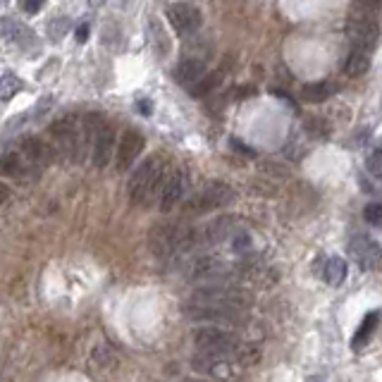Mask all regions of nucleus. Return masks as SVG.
Returning a JSON list of instances; mask_svg holds the SVG:
<instances>
[{
	"label": "nucleus",
	"mask_w": 382,
	"mask_h": 382,
	"mask_svg": "<svg viewBox=\"0 0 382 382\" xmlns=\"http://www.w3.org/2000/svg\"><path fill=\"white\" fill-rule=\"evenodd\" d=\"M194 344L199 353H213V356H227L237 361L242 368L256 366L261 361V349L251 342L239 339L234 332H227L222 327H203L194 332Z\"/></svg>",
	"instance_id": "f257e3e1"
},
{
	"label": "nucleus",
	"mask_w": 382,
	"mask_h": 382,
	"mask_svg": "<svg viewBox=\"0 0 382 382\" xmlns=\"http://www.w3.org/2000/svg\"><path fill=\"white\" fill-rule=\"evenodd\" d=\"M170 172V160L167 155L153 153L134 170L132 180H129L127 194L132 206L136 208H151L153 203L160 199V189L165 184V177Z\"/></svg>",
	"instance_id": "f03ea898"
},
{
	"label": "nucleus",
	"mask_w": 382,
	"mask_h": 382,
	"mask_svg": "<svg viewBox=\"0 0 382 382\" xmlns=\"http://www.w3.org/2000/svg\"><path fill=\"white\" fill-rule=\"evenodd\" d=\"M148 249L155 258L167 261L172 256L199 249V234L194 227H187L182 222H158L148 234Z\"/></svg>",
	"instance_id": "7ed1b4c3"
},
{
	"label": "nucleus",
	"mask_w": 382,
	"mask_h": 382,
	"mask_svg": "<svg viewBox=\"0 0 382 382\" xmlns=\"http://www.w3.org/2000/svg\"><path fill=\"white\" fill-rule=\"evenodd\" d=\"M234 189L224 182H208L206 187H201L196 194H191L187 201H184V213L187 215H203L210 213V210L224 208L234 201Z\"/></svg>",
	"instance_id": "20e7f679"
},
{
	"label": "nucleus",
	"mask_w": 382,
	"mask_h": 382,
	"mask_svg": "<svg viewBox=\"0 0 382 382\" xmlns=\"http://www.w3.org/2000/svg\"><path fill=\"white\" fill-rule=\"evenodd\" d=\"M182 311L189 320H206V323L244 325L249 320L244 309H234V306H222V304H210V301H194V299H189V301L182 306Z\"/></svg>",
	"instance_id": "39448f33"
},
{
	"label": "nucleus",
	"mask_w": 382,
	"mask_h": 382,
	"mask_svg": "<svg viewBox=\"0 0 382 382\" xmlns=\"http://www.w3.org/2000/svg\"><path fill=\"white\" fill-rule=\"evenodd\" d=\"M191 299H194V301L234 306V309H244V311L254 304V296H251L247 289H242V286H237V284H227V282H213V284L201 286V289H196L194 294H191Z\"/></svg>",
	"instance_id": "423d86ee"
},
{
	"label": "nucleus",
	"mask_w": 382,
	"mask_h": 382,
	"mask_svg": "<svg viewBox=\"0 0 382 382\" xmlns=\"http://www.w3.org/2000/svg\"><path fill=\"white\" fill-rule=\"evenodd\" d=\"M182 272L189 282H220L229 272V268H227V263L217 256H196V258H191V261H187Z\"/></svg>",
	"instance_id": "0eeeda50"
},
{
	"label": "nucleus",
	"mask_w": 382,
	"mask_h": 382,
	"mask_svg": "<svg viewBox=\"0 0 382 382\" xmlns=\"http://www.w3.org/2000/svg\"><path fill=\"white\" fill-rule=\"evenodd\" d=\"M165 15H167L170 26H172L180 36H191V33L199 31L201 24H203L201 10L191 3H172Z\"/></svg>",
	"instance_id": "6e6552de"
},
{
	"label": "nucleus",
	"mask_w": 382,
	"mask_h": 382,
	"mask_svg": "<svg viewBox=\"0 0 382 382\" xmlns=\"http://www.w3.org/2000/svg\"><path fill=\"white\" fill-rule=\"evenodd\" d=\"M349 38L353 48H361V51L373 53L375 46H378L380 38V24L378 17H349Z\"/></svg>",
	"instance_id": "1a4fd4ad"
},
{
	"label": "nucleus",
	"mask_w": 382,
	"mask_h": 382,
	"mask_svg": "<svg viewBox=\"0 0 382 382\" xmlns=\"http://www.w3.org/2000/svg\"><path fill=\"white\" fill-rule=\"evenodd\" d=\"M349 254L358 263L361 270H375L382 265V249L373 237L353 234L349 242Z\"/></svg>",
	"instance_id": "9d476101"
},
{
	"label": "nucleus",
	"mask_w": 382,
	"mask_h": 382,
	"mask_svg": "<svg viewBox=\"0 0 382 382\" xmlns=\"http://www.w3.org/2000/svg\"><path fill=\"white\" fill-rule=\"evenodd\" d=\"M196 373H203V375H213L217 380H232L237 378L242 366L237 361H232L227 356H213V353H199L194 361H191Z\"/></svg>",
	"instance_id": "9b49d317"
},
{
	"label": "nucleus",
	"mask_w": 382,
	"mask_h": 382,
	"mask_svg": "<svg viewBox=\"0 0 382 382\" xmlns=\"http://www.w3.org/2000/svg\"><path fill=\"white\" fill-rule=\"evenodd\" d=\"M143 146H146V139H143L136 129H127V132L120 136L118 148H115V167H118V172H127V170L134 165L136 158H139L143 151Z\"/></svg>",
	"instance_id": "f8f14e48"
},
{
	"label": "nucleus",
	"mask_w": 382,
	"mask_h": 382,
	"mask_svg": "<svg viewBox=\"0 0 382 382\" xmlns=\"http://www.w3.org/2000/svg\"><path fill=\"white\" fill-rule=\"evenodd\" d=\"M93 148H91V160L96 167H108V162L113 160L115 148H118V139H115V129L105 122H100L93 132Z\"/></svg>",
	"instance_id": "ddd939ff"
},
{
	"label": "nucleus",
	"mask_w": 382,
	"mask_h": 382,
	"mask_svg": "<svg viewBox=\"0 0 382 382\" xmlns=\"http://www.w3.org/2000/svg\"><path fill=\"white\" fill-rule=\"evenodd\" d=\"M237 232H239V220L232 215H224L208 222L203 229H196V234H199V247H213V244L227 242Z\"/></svg>",
	"instance_id": "4468645a"
},
{
	"label": "nucleus",
	"mask_w": 382,
	"mask_h": 382,
	"mask_svg": "<svg viewBox=\"0 0 382 382\" xmlns=\"http://www.w3.org/2000/svg\"><path fill=\"white\" fill-rule=\"evenodd\" d=\"M184 191H187V175H184V170L170 167V172L165 177V184H162V189H160L158 208L162 210V213H170L177 203H182Z\"/></svg>",
	"instance_id": "2eb2a0df"
},
{
	"label": "nucleus",
	"mask_w": 382,
	"mask_h": 382,
	"mask_svg": "<svg viewBox=\"0 0 382 382\" xmlns=\"http://www.w3.org/2000/svg\"><path fill=\"white\" fill-rule=\"evenodd\" d=\"M19 153L24 155L26 160H29V165H33L36 170L46 167L48 162L53 160V146H48L43 139H38V136H24L22 141H19Z\"/></svg>",
	"instance_id": "dca6fc26"
},
{
	"label": "nucleus",
	"mask_w": 382,
	"mask_h": 382,
	"mask_svg": "<svg viewBox=\"0 0 382 382\" xmlns=\"http://www.w3.org/2000/svg\"><path fill=\"white\" fill-rule=\"evenodd\" d=\"M38 170L29 165V160L24 158L19 151H8L0 155V175L12 177V180H24L29 175H36Z\"/></svg>",
	"instance_id": "f3484780"
},
{
	"label": "nucleus",
	"mask_w": 382,
	"mask_h": 382,
	"mask_svg": "<svg viewBox=\"0 0 382 382\" xmlns=\"http://www.w3.org/2000/svg\"><path fill=\"white\" fill-rule=\"evenodd\" d=\"M146 38H148V43H151L153 53L158 58H167L170 56V51H172V41H170L167 31H165V24H162L158 17H148Z\"/></svg>",
	"instance_id": "a211bd4d"
},
{
	"label": "nucleus",
	"mask_w": 382,
	"mask_h": 382,
	"mask_svg": "<svg viewBox=\"0 0 382 382\" xmlns=\"http://www.w3.org/2000/svg\"><path fill=\"white\" fill-rule=\"evenodd\" d=\"M203 74H206V63L199 58H182L180 65L175 67V79L180 81L187 91L203 77Z\"/></svg>",
	"instance_id": "6ab92c4d"
},
{
	"label": "nucleus",
	"mask_w": 382,
	"mask_h": 382,
	"mask_svg": "<svg viewBox=\"0 0 382 382\" xmlns=\"http://www.w3.org/2000/svg\"><path fill=\"white\" fill-rule=\"evenodd\" d=\"M0 31H3V36L12 41V43H17L22 51H31V46L36 43V36H33V31H29L22 22H17V19H10L5 17L3 24H0Z\"/></svg>",
	"instance_id": "aec40b11"
},
{
	"label": "nucleus",
	"mask_w": 382,
	"mask_h": 382,
	"mask_svg": "<svg viewBox=\"0 0 382 382\" xmlns=\"http://www.w3.org/2000/svg\"><path fill=\"white\" fill-rule=\"evenodd\" d=\"M334 93H337V84L330 79H320V81H313V84H306L301 88V100L304 103H325V100H330Z\"/></svg>",
	"instance_id": "412c9836"
},
{
	"label": "nucleus",
	"mask_w": 382,
	"mask_h": 382,
	"mask_svg": "<svg viewBox=\"0 0 382 382\" xmlns=\"http://www.w3.org/2000/svg\"><path fill=\"white\" fill-rule=\"evenodd\" d=\"M342 70L349 74V77H363V74L371 70V53L361 51V48H351V53L342 63Z\"/></svg>",
	"instance_id": "4be33fe9"
},
{
	"label": "nucleus",
	"mask_w": 382,
	"mask_h": 382,
	"mask_svg": "<svg viewBox=\"0 0 382 382\" xmlns=\"http://www.w3.org/2000/svg\"><path fill=\"white\" fill-rule=\"evenodd\" d=\"M378 323H380V313L378 311L368 313V316L363 318V323L358 325V330H356V334H353V339H351V349L353 351H358L361 346H363L368 339H371V334L378 330Z\"/></svg>",
	"instance_id": "5701e85b"
},
{
	"label": "nucleus",
	"mask_w": 382,
	"mask_h": 382,
	"mask_svg": "<svg viewBox=\"0 0 382 382\" xmlns=\"http://www.w3.org/2000/svg\"><path fill=\"white\" fill-rule=\"evenodd\" d=\"M346 272H349V265H346L344 258H339V256H332L330 261L325 263V272H323V277H325V282L327 284H332V286H339L346 279Z\"/></svg>",
	"instance_id": "b1692460"
},
{
	"label": "nucleus",
	"mask_w": 382,
	"mask_h": 382,
	"mask_svg": "<svg viewBox=\"0 0 382 382\" xmlns=\"http://www.w3.org/2000/svg\"><path fill=\"white\" fill-rule=\"evenodd\" d=\"M220 79H222V74L220 72H206L203 77L196 81L194 86L189 88V93L191 96H196V98H203V96H208L213 88H217V84H220Z\"/></svg>",
	"instance_id": "393cba45"
},
{
	"label": "nucleus",
	"mask_w": 382,
	"mask_h": 382,
	"mask_svg": "<svg viewBox=\"0 0 382 382\" xmlns=\"http://www.w3.org/2000/svg\"><path fill=\"white\" fill-rule=\"evenodd\" d=\"M382 8V0H353L351 3V15L356 17H378Z\"/></svg>",
	"instance_id": "a878e982"
},
{
	"label": "nucleus",
	"mask_w": 382,
	"mask_h": 382,
	"mask_svg": "<svg viewBox=\"0 0 382 382\" xmlns=\"http://www.w3.org/2000/svg\"><path fill=\"white\" fill-rule=\"evenodd\" d=\"M22 88V81L15 74H3L0 77V100H12Z\"/></svg>",
	"instance_id": "bb28decb"
},
{
	"label": "nucleus",
	"mask_w": 382,
	"mask_h": 382,
	"mask_svg": "<svg viewBox=\"0 0 382 382\" xmlns=\"http://www.w3.org/2000/svg\"><path fill=\"white\" fill-rule=\"evenodd\" d=\"M366 172H368V177H371V180L382 184V148H375V151L368 155Z\"/></svg>",
	"instance_id": "cd10ccee"
},
{
	"label": "nucleus",
	"mask_w": 382,
	"mask_h": 382,
	"mask_svg": "<svg viewBox=\"0 0 382 382\" xmlns=\"http://www.w3.org/2000/svg\"><path fill=\"white\" fill-rule=\"evenodd\" d=\"M363 217H366V222L373 224V227H382V203L380 201L368 203L363 208Z\"/></svg>",
	"instance_id": "c85d7f7f"
},
{
	"label": "nucleus",
	"mask_w": 382,
	"mask_h": 382,
	"mask_svg": "<svg viewBox=\"0 0 382 382\" xmlns=\"http://www.w3.org/2000/svg\"><path fill=\"white\" fill-rule=\"evenodd\" d=\"M43 5L46 0H19V10L26 12V15H38Z\"/></svg>",
	"instance_id": "c756f323"
},
{
	"label": "nucleus",
	"mask_w": 382,
	"mask_h": 382,
	"mask_svg": "<svg viewBox=\"0 0 382 382\" xmlns=\"http://www.w3.org/2000/svg\"><path fill=\"white\" fill-rule=\"evenodd\" d=\"M65 29H67V22L63 17L60 19H56V22H53L51 26H48V33H51V38H63V33H65Z\"/></svg>",
	"instance_id": "7c9ffc66"
},
{
	"label": "nucleus",
	"mask_w": 382,
	"mask_h": 382,
	"mask_svg": "<svg viewBox=\"0 0 382 382\" xmlns=\"http://www.w3.org/2000/svg\"><path fill=\"white\" fill-rule=\"evenodd\" d=\"M88 33H91V26H88V22H81V24L77 26V31H74V36H77L79 43H86Z\"/></svg>",
	"instance_id": "2f4dec72"
},
{
	"label": "nucleus",
	"mask_w": 382,
	"mask_h": 382,
	"mask_svg": "<svg viewBox=\"0 0 382 382\" xmlns=\"http://www.w3.org/2000/svg\"><path fill=\"white\" fill-rule=\"evenodd\" d=\"M232 146H234L239 153H247V155H251V158H254V155H256L254 151H251V148H249V146H244V143H239L237 139H232Z\"/></svg>",
	"instance_id": "473e14b6"
},
{
	"label": "nucleus",
	"mask_w": 382,
	"mask_h": 382,
	"mask_svg": "<svg viewBox=\"0 0 382 382\" xmlns=\"http://www.w3.org/2000/svg\"><path fill=\"white\" fill-rule=\"evenodd\" d=\"M8 199H10V187H8V184L0 182V206H3V203L8 201Z\"/></svg>",
	"instance_id": "72a5a7b5"
},
{
	"label": "nucleus",
	"mask_w": 382,
	"mask_h": 382,
	"mask_svg": "<svg viewBox=\"0 0 382 382\" xmlns=\"http://www.w3.org/2000/svg\"><path fill=\"white\" fill-rule=\"evenodd\" d=\"M139 110L141 113H151V103H139Z\"/></svg>",
	"instance_id": "f704fd0d"
},
{
	"label": "nucleus",
	"mask_w": 382,
	"mask_h": 382,
	"mask_svg": "<svg viewBox=\"0 0 382 382\" xmlns=\"http://www.w3.org/2000/svg\"><path fill=\"white\" fill-rule=\"evenodd\" d=\"M184 382H203V380H184Z\"/></svg>",
	"instance_id": "c9c22d12"
}]
</instances>
